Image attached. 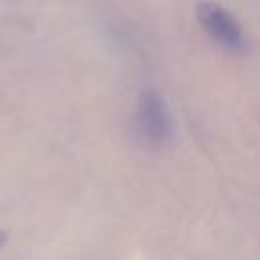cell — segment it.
<instances>
[{"instance_id": "3957f363", "label": "cell", "mask_w": 260, "mask_h": 260, "mask_svg": "<svg viewBox=\"0 0 260 260\" xmlns=\"http://www.w3.org/2000/svg\"><path fill=\"white\" fill-rule=\"evenodd\" d=\"M4 242H6V234H4V232H0V246H2Z\"/></svg>"}, {"instance_id": "7a4b0ae2", "label": "cell", "mask_w": 260, "mask_h": 260, "mask_svg": "<svg viewBox=\"0 0 260 260\" xmlns=\"http://www.w3.org/2000/svg\"><path fill=\"white\" fill-rule=\"evenodd\" d=\"M169 112L162 95L156 89H144L138 102V132L152 144L167 140L169 136Z\"/></svg>"}, {"instance_id": "6da1fadb", "label": "cell", "mask_w": 260, "mask_h": 260, "mask_svg": "<svg viewBox=\"0 0 260 260\" xmlns=\"http://www.w3.org/2000/svg\"><path fill=\"white\" fill-rule=\"evenodd\" d=\"M197 20L201 24V28L223 49L232 51V53H240L246 47V39H244V28L240 24V20L221 4L211 2V0H201L197 2L195 8Z\"/></svg>"}]
</instances>
